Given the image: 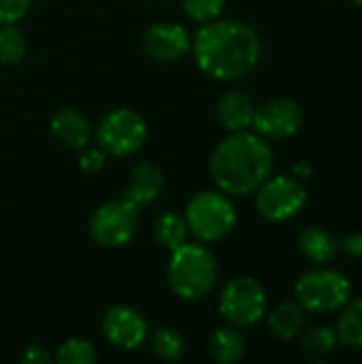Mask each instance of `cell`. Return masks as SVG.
Here are the masks:
<instances>
[{
  "label": "cell",
  "instance_id": "1",
  "mask_svg": "<svg viewBox=\"0 0 362 364\" xmlns=\"http://www.w3.org/2000/svg\"><path fill=\"white\" fill-rule=\"evenodd\" d=\"M192 53L207 77L230 83L247 77L256 68L262 43L250 23L218 17L201 23L192 36Z\"/></svg>",
  "mask_w": 362,
  "mask_h": 364
},
{
  "label": "cell",
  "instance_id": "2",
  "mask_svg": "<svg viewBox=\"0 0 362 364\" xmlns=\"http://www.w3.org/2000/svg\"><path fill=\"white\" fill-rule=\"evenodd\" d=\"M273 173V149L256 132H228L209 156V175L228 196L254 194Z\"/></svg>",
  "mask_w": 362,
  "mask_h": 364
},
{
  "label": "cell",
  "instance_id": "3",
  "mask_svg": "<svg viewBox=\"0 0 362 364\" xmlns=\"http://www.w3.org/2000/svg\"><path fill=\"white\" fill-rule=\"evenodd\" d=\"M220 267L207 243L186 241L171 252L166 264V282L173 294L181 301H203L218 284Z\"/></svg>",
  "mask_w": 362,
  "mask_h": 364
},
{
  "label": "cell",
  "instance_id": "4",
  "mask_svg": "<svg viewBox=\"0 0 362 364\" xmlns=\"http://www.w3.org/2000/svg\"><path fill=\"white\" fill-rule=\"evenodd\" d=\"M186 224L201 243H218L237 226V209L222 190H203L186 205Z\"/></svg>",
  "mask_w": 362,
  "mask_h": 364
},
{
  "label": "cell",
  "instance_id": "5",
  "mask_svg": "<svg viewBox=\"0 0 362 364\" xmlns=\"http://www.w3.org/2000/svg\"><path fill=\"white\" fill-rule=\"evenodd\" d=\"M294 294L305 311L335 314L352 299V284L341 271L316 267L297 279Z\"/></svg>",
  "mask_w": 362,
  "mask_h": 364
},
{
  "label": "cell",
  "instance_id": "6",
  "mask_svg": "<svg viewBox=\"0 0 362 364\" xmlns=\"http://www.w3.org/2000/svg\"><path fill=\"white\" fill-rule=\"evenodd\" d=\"M218 309L230 326L250 328L267 314V290L250 275L233 277L220 294Z\"/></svg>",
  "mask_w": 362,
  "mask_h": 364
},
{
  "label": "cell",
  "instance_id": "7",
  "mask_svg": "<svg viewBox=\"0 0 362 364\" xmlns=\"http://www.w3.org/2000/svg\"><path fill=\"white\" fill-rule=\"evenodd\" d=\"M96 141L107 156H132L147 141V122L134 109H113L100 119L96 128Z\"/></svg>",
  "mask_w": 362,
  "mask_h": 364
},
{
  "label": "cell",
  "instance_id": "8",
  "mask_svg": "<svg viewBox=\"0 0 362 364\" xmlns=\"http://www.w3.org/2000/svg\"><path fill=\"white\" fill-rule=\"evenodd\" d=\"M254 194L258 213L269 222H288L307 203V190L294 175H269Z\"/></svg>",
  "mask_w": 362,
  "mask_h": 364
},
{
  "label": "cell",
  "instance_id": "9",
  "mask_svg": "<svg viewBox=\"0 0 362 364\" xmlns=\"http://www.w3.org/2000/svg\"><path fill=\"white\" fill-rule=\"evenodd\" d=\"M139 230V207L128 198L100 205L90 218V235L102 247H124Z\"/></svg>",
  "mask_w": 362,
  "mask_h": 364
},
{
  "label": "cell",
  "instance_id": "10",
  "mask_svg": "<svg viewBox=\"0 0 362 364\" xmlns=\"http://www.w3.org/2000/svg\"><path fill=\"white\" fill-rule=\"evenodd\" d=\"M303 124V111L292 98H271L256 107L252 128L262 139L280 141L290 139L299 132Z\"/></svg>",
  "mask_w": 362,
  "mask_h": 364
},
{
  "label": "cell",
  "instance_id": "11",
  "mask_svg": "<svg viewBox=\"0 0 362 364\" xmlns=\"http://www.w3.org/2000/svg\"><path fill=\"white\" fill-rule=\"evenodd\" d=\"M143 51L158 62H177L192 51V34L177 21H156L143 32Z\"/></svg>",
  "mask_w": 362,
  "mask_h": 364
},
{
  "label": "cell",
  "instance_id": "12",
  "mask_svg": "<svg viewBox=\"0 0 362 364\" xmlns=\"http://www.w3.org/2000/svg\"><path fill=\"white\" fill-rule=\"evenodd\" d=\"M102 333L111 346L132 352L147 339L149 324L139 309L130 305H113L102 318Z\"/></svg>",
  "mask_w": 362,
  "mask_h": 364
},
{
  "label": "cell",
  "instance_id": "13",
  "mask_svg": "<svg viewBox=\"0 0 362 364\" xmlns=\"http://www.w3.org/2000/svg\"><path fill=\"white\" fill-rule=\"evenodd\" d=\"M49 128H51L53 139L66 149H83V147H87L90 136H92L90 119L73 107L60 109L51 117Z\"/></svg>",
  "mask_w": 362,
  "mask_h": 364
},
{
  "label": "cell",
  "instance_id": "14",
  "mask_svg": "<svg viewBox=\"0 0 362 364\" xmlns=\"http://www.w3.org/2000/svg\"><path fill=\"white\" fill-rule=\"evenodd\" d=\"M162 190H164L162 168L156 166L154 162H141L132 168L128 177L124 198H128L137 207H143V205H151L154 200H158Z\"/></svg>",
  "mask_w": 362,
  "mask_h": 364
},
{
  "label": "cell",
  "instance_id": "15",
  "mask_svg": "<svg viewBox=\"0 0 362 364\" xmlns=\"http://www.w3.org/2000/svg\"><path fill=\"white\" fill-rule=\"evenodd\" d=\"M254 111H256V105H254L252 96L241 90L226 92L218 100V107H215L218 122L228 132L250 130L252 122H254Z\"/></svg>",
  "mask_w": 362,
  "mask_h": 364
},
{
  "label": "cell",
  "instance_id": "16",
  "mask_svg": "<svg viewBox=\"0 0 362 364\" xmlns=\"http://www.w3.org/2000/svg\"><path fill=\"white\" fill-rule=\"evenodd\" d=\"M207 352L211 360L220 364H235L245 356V337L237 326H220L207 339Z\"/></svg>",
  "mask_w": 362,
  "mask_h": 364
},
{
  "label": "cell",
  "instance_id": "17",
  "mask_svg": "<svg viewBox=\"0 0 362 364\" xmlns=\"http://www.w3.org/2000/svg\"><path fill=\"white\" fill-rule=\"evenodd\" d=\"M267 326L275 339L292 341L305 326V309L294 301H284L267 316Z\"/></svg>",
  "mask_w": 362,
  "mask_h": 364
},
{
  "label": "cell",
  "instance_id": "18",
  "mask_svg": "<svg viewBox=\"0 0 362 364\" xmlns=\"http://www.w3.org/2000/svg\"><path fill=\"white\" fill-rule=\"evenodd\" d=\"M299 250L316 264H326L339 254V241L324 228L312 226L299 235Z\"/></svg>",
  "mask_w": 362,
  "mask_h": 364
},
{
  "label": "cell",
  "instance_id": "19",
  "mask_svg": "<svg viewBox=\"0 0 362 364\" xmlns=\"http://www.w3.org/2000/svg\"><path fill=\"white\" fill-rule=\"evenodd\" d=\"M339 311H341V316L335 326L337 341L344 348L362 350V299L348 301Z\"/></svg>",
  "mask_w": 362,
  "mask_h": 364
},
{
  "label": "cell",
  "instance_id": "20",
  "mask_svg": "<svg viewBox=\"0 0 362 364\" xmlns=\"http://www.w3.org/2000/svg\"><path fill=\"white\" fill-rule=\"evenodd\" d=\"M188 235H190V230H188L186 218L175 211H162L154 220V237L169 252L183 245L188 241Z\"/></svg>",
  "mask_w": 362,
  "mask_h": 364
},
{
  "label": "cell",
  "instance_id": "21",
  "mask_svg": "<svg viewBox=\"0 0 362 364\" xmlns=\"http://www.w3.org/2000/svg\"><path fill=\"white\" fill-rule=\"evenodd\" d=\"M151 352L162 363H177L186 352V339L177 328L162 326L151 337Z\"/></svg>",
  "mask_w": 362,
  "mask_h": 364
},
{
  "label": "cell",
  "instance_id": "22",
  "mask_svg": "<svg viewBox=\"0 0 362 364\" xmlns=\"http://www.w3.org/2000/svg\"><path fill=\"white\" fill-rule=\"evenodd\" d=\"M28 41L26 34L15 23L0 26V64L15 66L26 58Z\"/></svg>",
  "mask_w": 362,
  "mask_h": 364
},
{
  "label": "cell",
  "instance_id": "23",
  "mask_svg": "<svg viewBox=\"0 0 362 364\" xmlns=\"http://www.w3.org/2000/svg\"><path fill=\"white\" fill-rule=\"evenodd\" d=\"M301 348L312 354V356H324L329 352L335 350L337 341V333L333 326L326 324H318V326H309L305 331H301Z\"/></svg>",
  "mask_w": 362,
  "mask_h": 364
},
{
  "label": "cell",
  "instance_id": "24",
  "mask_svg": "<svg viewBox=\"0 0 362 364\" xmlns=\"http://www.w3.org/2000/svg\"><path fill=\"white\" fill-rule=\"evenodd\" d=\"M55 360L60 364H94L98 360V352L92 341L73 337L58 348Z\"/></svg>",
  "mask_w": 362,
  "mask_h": 364
},
{
  "label": "cell",
  "instance_id": "25",
  "mask_svg": "<svg viewBox=\"0 0 362 364\" xmlns=\"http://www.w3.org/2000/svg\"><path fill=\"white\" fill-rule=\"evenodd\" d=\"M228 0H181L186 17H190L196 23H207L218 19L224 13Z\"/></svg>",
  "mask_w": 362,
  "mask_h": 364
},
{
  "label": "cell",
  "instance_id": "26",
  "mask_svg": "<svg viewBox=\"0 0 362 364\" xmlns=\"http://www.w3.org/2000/svg\"><path fill=\"white\" fill-rule=\"evenodd\" d=\"M32 6V0H0V26L21 21Z\"/></svg>",
  "mask_w": 362,
  "mask_h": 364
},
{
  "label": "cell",
  "instance_id": "27",
  "mask_svg": "<svg viewBox=\"0 0 362 364\" xmlns=\"http://www.w3.org/2000/svg\"><path fill=\"white\" fill-rule=\"evenodd\" d=\"M107 162V154L100 147H83L81 156H79V168L87 175L100 173L105 168Z\"/></svg>",
  "mask_w": 362,
  "mask_h": 364
},
{
  "label": "cell",
  "instance_id": "28",
  "mask_svg": "<svg viewBox=\"0 0 362 364\" xmlns=\"http://www.w3.org/2000/svg\"><path fill=\"white\" fill-rule=\"evenodd\" d=\"M51 360H53V354L47 348H43V346H30L19 356V363L23 364H47L51 363Z\"/></svg>",
  "mask_w": 362,
  "mask_h": 364
},
{
  "label": "cell",
  "instance_id": "29",
  "mask_svg": "<svg viewBox=\"0 0 362 364\" xmlns=\"http://www.w3.org/2000/svg\"><path fill=\"white\" fill-rule=\"evenodd\" d=\"M339 250L350 256V258H362V232H352L348 235L341 243H339Z\"/></svg>",
  "mask_w": 362,
  "mask_h": 364
},
{
  "label": "cell",
  "instance_id": "30",
  "mask_svg": "<svg viewBox=\"0 0 362 364\" xmlns=\"http://www.w3.org/2000/svg\"><path fill=\"white\" fill-rule=\"evenodd\" d=\"M292 175L297 177V179H307V177H312V166L307 164V162H297L294 166H292Z\"/></svg>",
  "mask_w": 362,
  "mask_h": 364
},
{
  "label": "cell",
  "instance_id": "31",
  "mask_svg": "<svg viewBox=\"0 0 362 364\" xmlns=\"http://www.w3.org/2000/svg\"><path fill=\"white\" fill-rule=\"evenodd\" d=\"M352 2H354V4H362V0H352Z\"/></svg>",
  "mask_w": 362,
  "mask_h": 364
}]
</instances>
